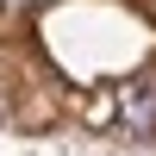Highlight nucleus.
Returning <instances> with one entry per match:
<instances>
[{
  "instance_id": "2",
  "label": "nucleus",
  "mask_w": 156,
  "mask_h": 156,
  "mask_svg": "<svg viewBox=\"0 0 156 156\" xmlns=\"http://www.w3.org/2000/svg\"><path fill=\"white\" fill-rule=\"evenodd\" d=\"M0 112H6V106H0Z\"/></svg>"
},
{
  "instance_id": "1",
  "label": "nucleus",
  "mask_w": 156,
  "mask_h": 156,
  "mask_svg": "<svg viewBox=\"0 0 156 156\" xmlns=\"http://www.w3.org/2000/svg\"><path fill=\"white\" fill-rule=\"evenodd\" d=\"M119 119L131 125V131H150L156 125V87H144V81H131V87H119Z\"/></svg>"
}]
</instances>
